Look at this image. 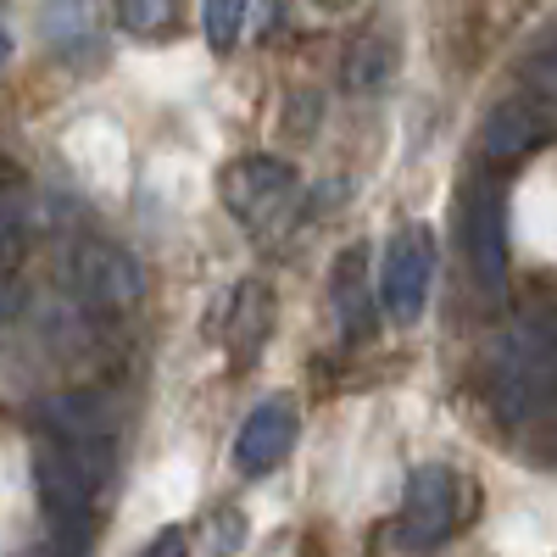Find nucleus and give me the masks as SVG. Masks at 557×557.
<instances>
[{
	"mask_svg": "<svg viewBox=\"0 0 557 557\" xmlns=\"http://www.w3.org/2000/svg\"><path fill=\"white\" fill-rule=\"evenodd\" d=\"M112 480V446H62V441H39L34 451V485H39V507L51 519V535L67 557L84 552L89 541V513L96 496Z\"/></svg>",
	"mask_w": 557,
	"mask_h": 557,
	"instance_id": "nucleus-1",
	"label": "nucleus"
},
{
	"mask_svg": "<svg viewBox=\"0 0 557 557\" xmlns=\"http://www.w3.org/2000/svg\"><path fill=\"white\" fill-rule=\"evenodd\" d=\"M552 374H557V341L541 312L513 318L491 346V401L513 430L535 424L552 407Z\"/></svg>",
	"mask_w": 557,
	"mask_h": 557,
	"instance_id": "nucleus-2",
	"label": "nucleus"
},
{
	"mask_svg": "<svg viewBox=\"0 0 557 557\" xmlns=\"http://www.w3.org/2000/svg\"><path fill=\"white\" fill-rule=\"evenodd\" d=\"M223 207L235 212L251 235H278V228L296 223L301 173L278 157H240L223 173Z\"/></svg>",
	"mask_w": 557,
	"mask_h": 557,
	"instance_id": "nucleus-3",
	"label": "nucleus"
},
{
	"mask_svg": "<svg viewBox=\"0 0 557 557\" xmlns=\"http://www.w3.org/2000/svg\"><path fill=\"white\" fill-rule=\"evenodd\" d=\"M462 257H469V278L485 301H502L507 290V207L502 184L480 178L469 207H462Z\"/></svg>",
	"mask_w": 557,
	"mask_h": 557,
	"instance_id": "nucleus-4",
	"label": "nucleus"
},
{
	"mask_svg": "<svg viewBox=\"0 0 557 557\" xmlns=\"http://www.w3.org/2000/svg\"><path fill=\"white\" fill-rule=\"evenodd\" d=\"M67 285L89 312H128V307H139V296H146V273H139V262L123 246L84 240L73 251V262H67Z\"/></svg>",
	"mask_w": 557,
	"mask_h": 557,
	"instance_id": "nucleus-5",
	"label": "nucleus"
},
{
	"mask_svg": "<svg viewBox=\"0 0 557 557\" xmlns=\"http://www.w3.org/2000/svg\"><path fill=\"white\" fill-rule=\"evenodd\" d=\"M457 502H462L457 474L441 469V462H424V469L407 480L401 513H396V546L401 552H435L457 524Z\"/></svg>",
	"mask_w": 557,
	"mask_h": 557,
	"instance_id": "nucleus-6",
	"label": "nucleus"
},
{
	"mask_svg": "<svg viewBox=\"0 0 557 557\" xmlns=\"http://www.w3.org/2000/svg\"><path fill=\"white\" fill-rule=\"evenodd\" d=\"M430 285H435V235L424 223H407L385 246V268H380L385 312L396 323H418L424 318V301H430Z\"/></svg>",
	"mask_w": 557,
	"mask_h": 557,
	"instance_id": "nucleus-7",
	"label": "nucleus"
},
{
	"mask_svg": "<svg viewBox=\"0 0 557 557\" xmlns=\"http://www.w3.org/2000/svg\"><path fill=\"white\" fill-rule=\"evenodd\" d=\"M45 441L62 446H112L117 441V407L107 391H57L39 401Z\"/></svg>",
	"mask_w": 557,
	"mask_h": 557,
	"instance_id": "nucleus-8",
	"label": "nucleus"
},
{
	"mask_svg": "<svg viewBox=\"0 0 557 557\" xmlns=\"http://www.w3.org/2000/svg\"><path fill=\"white\" fill-rule=\"evenodd\" d=\"M296 430H301V418H296V401L290 396H268L246 424H240V441H235V469L240 474H268L278 469V462L290 457L296 446Z\"/></svg>",
	"mask_w": 557,
	"mask_h": 557,
	"instance_id": "nucleus-9",
	"label": "nucleus"
},
{
	"mask_svg": "<svg viewBox=\"0 0 557 557\" xmlns=\"http://www.w3.org/2000/svg\"><path fill=\"white\" fill-rule=\"evenodd\" d=\"M541 139H546V117H541L524 96H507V101L491 107V117H485V128H480V151H485V162H496V168H513V162H524L530 151H541Z\"/></svg>",
	"mask_w": 557,
	"mask_h": 557,
	"instance_id": "nucleus-10",
	"label": "nucleus"
},
{
	"mask_svg": "<svg viewBox=\"0 0 557 557\" xmlns=\"http://www.w3.org/2000/svg\"><path fill=\"white\" fill-rule=\"evenodd\" d=\"M335 323L346 341H362L374 330V296L362 285V251H346L341 257V273H335Z\"/></svg>",
	"mask_w": 557,
	"mask_h": 557,
	"instance_id": "nucleus-11",
	"label": "nucleus"
},
{
	"mask_svg": "<svg viewBox=\"0 0 557 557\" xmlns=\"http://www.w3.org/2000/svg\"><path fill=\"white\" fill-rule=\"evenodd\" d=\"M391 78H396V45L385 34H362L346 51V89L374 96V89H385Z\"/></svg>",
	"mask_w": 557,
	"mask_h": 557,
	"instance_id": "nucleus-12",
	"label": "nucleus"
},
{
	"mask_svg": "<svg viewBox=\"0 0 557 557\" xmlns=\"http://www.w3.org/2000/svg\"><path fill=\"white\" fill-rule=\"evenodd\" d=\"M268 23H273V12L268 7H246V0H218V7L201 12V28H207V39L218 45V51H235L240 34L268 28Z\"/></svg>",
	"mask_w": 557,
	"mask_h": 557,
	"instance_id": "nucleus-13",
	"label": "nucleus"
},
{
	"mask_svg": "<svg viewBox=\"0 0 557 557\" xmlns=\"http://www.w3.org/2000/svg\"><path fill=\"white\" fill-rule=\"evenodd\" d=\"M96 34H101V12L96 7H51L45 12V39H51L62 57L96 45Z\"/></svg>",
	"mask_w": 557,
	"mask_h": 557,
	"instance_id": "nucleus-14",
	"label": "nucleus"
},
{
	"mask_svg": "<svg viewBox=\"0 0 557 557\" xmlns=\"http://www.w3.org/2000/svg\"><path fill=\"white\" fill-rule=\"evenodd\" d=\"M112 17L123 28H134V34H157V28L178 23V7H173V0H128V7H117Z\"/></svg>",
	"mask_w": 557,
	"mask_h": 557,
	"instance_id": "nucleus-15",
	"label": "nucleus"
},
{
	"mask_svg": "<svg viewBox=\"0 0 557 557\" xmlns=\"http://www.w3.org/2000/svg\"><path fill=\"white\" fill-rule=\"evenodd\" d=\"M12 251H17V212L0 201V262H12Z\"/></svg>",
	"mask_w": 557,
	"mask_h": 557,
	"instance_id": "nucleus-16",
	"label": "nucleus"
},
{
	"mask_svg": "<svg viewBox=\"0 0 557 557\" xmlns=\"http://www.w3.org/2000/svg\"><path fill=\"white\" fill-rule=\"evenodd\" d=\"M12 312H17V273L0 262V323H7Z\"/></svg>",
	"mask_w": 557,
	"mask_h": 557,
	"instance_id": "nucleus-17",
	"label": "nucleus"
},
{
	"mask_svg": "<svg viewBox=\"0 0 557 557\" xmlns=\"http://www.w3.org/2000/svg\"><path fill=\"white\" fill-rule=\"evenodd\" d=\"M139 557H190V546H184V541L168 530V535H157V541H151L146 552H139Z\"/></svg>",
	"mask_w": 557,
	"mask_h": 557,
	"instance_id": "nucleus-18",
	"label": "nucleus"
},
{
	"mask_svg": "<svg viewBox=\"0 0 557 557\" xmlns=\"http://www.w3.org/2000/svg\"><path fill=\"white\" fill-rule=\"evenodd\" d=\"M23 557H67V552H62V546H57V541H39V546H28V552H23Z\"/></svg>",
	"mask_w": 557,
	"mask_h": 557,
	"instance_id": "nucleus-19",
	"label": "nucleus"
},
{
	"mask_svg": "<svg viewBox=\"0 0 557 557\" xmlns=\"http://www.w3.org/2000/svg\"><path fill=\"white\" fill-rule=\"evenodd\" d=\"M7 57H12V34L0 28V67H7Z\"/></svg>",
	"mask_w": 557,
	"mask_h": 557,
	"instance_id": "nucleus-20",
	"label": "nucleus"
}]
</instances>
